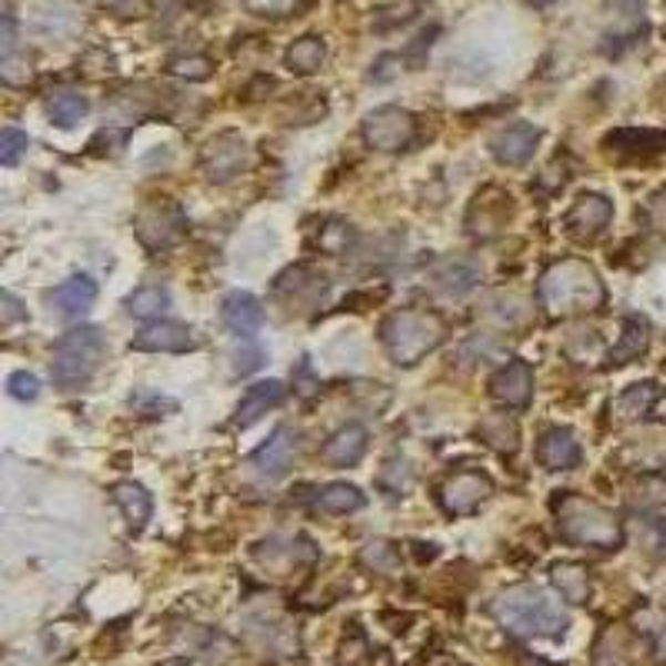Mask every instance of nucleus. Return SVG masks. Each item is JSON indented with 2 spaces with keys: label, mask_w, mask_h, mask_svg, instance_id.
<instances>
[{
  "label": "nucleus",
  "mask_w": 666,
  "mask_h": 666,
  "mask_svg": "<svg viewBox=\"0 0 666 666\" xmlns=\"http://www.w3.org/2000/svg\"><path fill=\"white\" fill-rule=\"evenodd\" d=\"M294 453H297V433L290 427H277L270 433V440L250 457V467L267 477V480H277L287 473V467L294 463Z\"/></svg>",
  "instance_id": "16"
},
{
  "label": "nucleus",
  "mask_w": 666,
  "mask_h": 666,
  "mask_svg": "<svg viewBox=\"0 0 666 666\" xmlns=\"http://www.w3.org/2000/svg\"><path fill=\"white\" fill-rule=\"evenodd\" d=\"M0 81L8 88H24L31 81V58L18 48V24L11 11L0 18Z\"/></svg>",
  "instance_id": "15"
},
{
  "label": "nucleus",
  "mask_w": 666,
  "mask_h": 666,
  "mask_svg": "<svg viewBox=\"0 0 666 666\" xmlns=\"http://www.w3.org/2000/svg\"><path fill=\"white\" fill-rule=\"evenodd\" d=\"M324 58H327V48H324V41H320V38H314V34H307V38L294 41V44L287 48V54H284L287 68H290L294 74H300V78H307V74H317V71L324 68Z\"/></svg>",
  "instance_id": "27"
},
{
  "label": "nucleus",
  "mask_w": 666,
  "mask_h": 666,
  "mask_svg": "<svg viewBox=\"0 0 666 666\" xmlns=\"http://www.w3.org/2000/svg\"><path fill=\"white\" fill-rule=\"evenodd\" d=\"M490 397L510 410H523L533 400V370L526 360H510L503 363L493 380H490Z\"/></svg>",
  "instance_id": "10"
},
{
  "label": "nucleus",
  "mask_w": 666,
  "mask_h": 666,
  "mask_svg": "<svg viewBox=\"0 0 666 666\" xmlns=\"http://www.w3.org/2000/svg\"><path fill=\"white\" fill-rule=\"evenodd\" d=\"M131 407H141L144 413H157V410H174L177 403L174 400H167V397H161V393H134L131 397Z\"/></svg>",
  "instance_id": "41"
},
{
  "label": "nucleus",
  "mask_w": 666,
  "mask_h": 666,
  "mask_svg": "<svg viewBox=\"0 0 666 666\" xmlns=\"http://www.w3.org/2000/svg\"><path fill=\"white\" fill-rule=\"evenodd\" d=\"M659 397H663V387H659L656 380H643V383L626 387V390L609 403V413H613V420H619V423H633V420L646 417V413L656 407Z\"/></svg>",
  "instance_id": "21"
},
{
  "label": "nucleus",
  "mask_w": 666,
  "mask_h": 666,
  "mask_svg": "<svg viewBox=\"0 0 666 666\" xmlns=\"http://www.w3.org/2000/svg\"><path fill=\"white\" fill-rule=\"evenodd\" d=\"M167 71L184 81H207L214 74V61L204 54H181V58H171Z\"/></svg>",
  "instance_id": "33"
},
{
  "label": "nucleus",
  "mask_w": 666,
  "mask_h": 666,
  "mask_svg": "<svg viewBox=\"0 0 666 666\" xmlns=\"http://www.w3.org/2000/svg\"><path fill=\"white\" fill-rule=\"evenodd\" d=\"M114 503L121 506V513L127 516V523H131L134 530H141V526L151 520V513H154V500H151V493H147L141 483H134V480H121V483H114Z\"/></svg>",
  "instance_id": "24"
},
{
  "label": "nucleus",
  "mask_w": 666,
  "mask_h": 666,
  "mask_svg": "<svg viewBox=\"0 0 666 666\" xmlns=\"http://www.w3.org/2000/svg\"><path fill=\"white\" fill-rule=\"evenodd\" d=\"M490 613L500 626H506L516 636H556L570 623L566 606L536 583H516L503 590L493 600Z\"/></svg>",
  "instance_id": "2"
},
{
  "label": "nucleus",
  "mask_w": 666,
  "mask_h": 666,
  "mask_svg": "<svg viewBox=\"0 0 666 666\" xmlns=\"http://www.w3.org/2000/svg\"><path fill=\"white\" fill-rule=\"evenodd\" d=\"M536 144H540V127L520 121V124H510V127H503L500 134H493L490 154H493L500 164H506V167H520V164H526V161L533 157Z\"/></svg>",
  "instance_id": "14"
},
{
  "label": "nucleus",
  "mask_w": 666,
  "mask_h": 666,
  "mask_svg": "<svg viewBox=\"0 0 666 666\" xmlns=\"http://www.w3.org/2000/svg\"><path fill=\"white\" fill-rule=\"evenodd\" d=\"M157 666H187L184 659H164V663H157Z\"/></svg>",
  "instance_id": "43"
},
{
  "label": "nucleus",
  "mask_w": 666,
  "mask_h": 666,
  "mask_svg": "<svg viewBox=\"0 0 666 666\" xmlns=\"http://www.w3.org/2000/svg\"><path fill=\"white\" fill-rule=\"evenodd\" d=\"M88 111H91V104H88V98L78 94V91H58V94L48 101V114H51V121H54L58 127H74V124H81V121L88 117Z\"/></svg>",
  "instance_id": "31"
},
{
  "label": "nucleus",
  "mask_w": 666,
  "mask_h": 666,
  "mask_svg": "<svg viewBox=\"0 0 666 666\" xmlns=\"http://www.w3.org/2000/svg\"><path fill=\"white\" fill-rule=\"evenodd\" d=\"M94 300H98V284L84 274H78L51 290V304L58 307L61 317H84L94 307Z\"/></svg>",
  "instance_id": "22"
},
{
  "label": "nucleus",
  "mask_w": 666,
  "mask_h": 666,
  "mask_svg": "<svg viewBox=\"0 0 666 666\" xmlns=\"http://www.w3.org/2000/svg\"><path fill=\"white\" fill-rule=\"evenodd\" d=\"M553 513H556V526L560 533L576 543V546H596V550H616L623 543V526L616 520L613 510L563 490L553 500Z\"/></svg>",
  "instance_id": "3"
},
{
  "label": "nucleus",
  "mask_w": 666,
  "mask_h": 666,
  "mask_svg": "<svg viewBox=\"0 0 666 666\" xmlns=\"http://www.w3.org/2000/svg\"><path fill=\"white\" fill-rule=\"evenodd\" d=\"M606 300V287L593 264L566 257L543 270L540 277V304L550 317H573V314H593Z\"/></svg>",
  "instance_id": "1"
},
{
  "label": "nucleus",
  "mask_w": 666,
  "mask_h": 666,
  "mask_svg": "<svg viewBox=\"0 0 666 666\" xmlns=\"http://www.w3.org/2000/svg\"><path fill=\"white\" fill-rule=\"evenodd\" d=\"M244 8L257 18H287L300 8V0H244Z\"/></svg>",
  "instance_id": "36"
},
{
  "label": "nucleus",
  "mask_w": 666,
  "mask_h": 666,
  "mask_svg": "<svg viewBox=\"0 0 666 666\" xmlns=\"http://www.w3.org/2000/svg\"><path fill=\"white\" fill-rule=\"evenodd\" d=\"M284 397H287V387H284L280 380H260V383L247 387V393H244L240 403H237V423H240V427L257 423L267 410L280 407Z\"/></svg>",
  "instance_id": "20"
},
{
  "label": "nucleus",
  "mask_w": 666,
  "mask_h": 666,
  "mask_svg": "<svg viewBox=\"0 0 666 666\" xmlns=\"http://www.w3.org/2000/svg\"><path fill=\"white\" fill-rule=\"evenodd\" d=\"M250 164V147L240 134L224 131L217 137H211L201 151V167L214 184H227L230 177H237L244 167Z\"/></svg>",
  "instance_id": "9"
},
{
  "label": "nucleus",
  "mask_w": 666,
  "mask_h": 666,
  "mask_svg": "<svg viewBox=\"0 0 666 666\" xmlns=\"http://www.w3.org/2000/svg\"><path fill=\"white\" fill-rule=\"evenodd\" d=\"M477 433L486 447H493L500 453H516V447H520V427L510 413H486L480 420Z\"/></svg>",
  "instance_id": "25"
},
{
  "label": "nucleus",
  "mask_w": 666,
  "mask_h": 666,
  "mask_svg": "<svg viewBox=\"0 0 666 666\" xmlns=\"http://www.w3.org/2000/svg\"><path fill=\"white\" fill-rule=\"evenodd\" d=\"M536 460L543 470H573L580 463V443L563 427L546 430L536 443Z\"/></svg>",
  "instance_id": "19"
},
{
  "label": "nucleus",
  "mask_w": 666,
  "mask_h": 666,
  "mask_svg": "<svg viewBox=\"0 0 666 666\" xmlns=\"http://www.w3.org/2000/svg\"><path fill=\"white\" fill-rule=\"evenodd\" d=\"M0 304H4V324H14V320H21V317H24V310H21V304L14 300V294H11V290L0 294Z\"/></svg>",
  "instance_id": "42"
},
{
  "label": "nucleus",
  "mask_w": 666,
  "mask_h": 666,
  "mask_svg": "<svg viewBox=\"0 0 666 666\" xmlns=\"http://www.w3.org/2000/svg\"><path fill=\"white\" fill-rule=\"evenodd\" d=\"M530 4H533V8H546V4H550V0H530Z\"/></svg>",
  "instance_id": "44"
},
{
  "label": "nucleus",
  "mask_w": 666,
  "mask_h": 666,
  "mask_svg": "<svg viewBox=\"0 0 666 666\" xmlns=\"http://www.w3.org/2000/svg\"><path fill=\"white\" fill-rule=\"evenodd\" d=\"M8 390H11L14 400H38L41 397V380L34 373H28V370H18L8 380Z\"/></svg>",
  "instance_id": "38"
},
{
  "label": "nucleus",
  "mask_w": 666,
  "mask_h": 666,
  "mask_svg": "<svg viewBox=\"0 0 666 666\" xmlns=\"http://www.w3.org/2000/svg\"><path fill=\"white\" fill-rule=\"evenodd\" d=\"M413 137H417V121L403 107H377L363 117V141L380 154L403 151L413 144Z\"/></svg>",
  "instance_id": "6"
},
{
  "label": "nucleus",
  "mask_w": 666,
  "mask_h": 666,
  "mask_svg": "<svg viewBox=\"0 0 666 666\" xmlns=\"http://www.w3.org/2000/svg\"><path fill=\"white\" fill-rule=\"evenodd\" d=\"M646 344H649V324L643 317H636V314L626 317L623 320V334H619L616 347L609 350V363H629V360H636L646 350Z\"/></svg>",
  "instance_id": "26"
},
{
  "label": "nucleus",
  "mask_w": 666,
  "mask_h": 666,
  "mask_svg": "<svg viewBox=\"0 0 666 666\" xmlns=\"http://www.w3.org/2000/svg\"><path fill=\"white\" fill-rule=\"evenodd\" d=\"M127 314L137 320H157L167 307H171V294L167 287H137L127 300H124Z\"/></svg>",
  "instance_id": "32"
},
{
  "label": "nucleus",
  "mask_w": 666,
  "mask_h": 666,
  "mask_svg": "<svg viewBox=\"0 0 666 666\" xmlns=\"http://www.w3.org/2000/svg\"><path fill=\"white\" fill-rule=\"evenodd\" d=\"M28 147H31L28 134L8 127L4 134H0V164H4V167H14V164L28 154Z\"/></svg>",
  "instance_id": "35"
},
{
  "label": "nucleus",
  "mask_w": 666,
  "mask_h": 666,
  "mask_svg": "<svg viewBox=\"0 0 666 666\" xmlns=\"http://www.w3.org/2000/svg\"><path fill=\"white\" fill-rule=\"evenodd\" d=\"M260 363H264V350H260L257 344H247V340H244V344L230 354V370L240 373V377H244V373H254Z\"/></svg>",
  "instance_id": "37"
},
{
  "label": "nucleus",
  "mask_w": 666,
  "mask_h": 666,
  "mask_svg": "<svg viewBox=\"0 0 666 666\" xmlns=\"http://www.w3.org/2000/svg\"><path fill=\"white\" fill-rule=\"evenodd\" d=\"M131 350H137V354H184V350H194V334H191L187 324L154 320L131 340Z\"/></svg>",
  "instance_id": "12"
},
{
  "label": "nucleus",
  "mask_w": 666,
  "mask_h": 666,
  "mask_svg": "<svg viewBox=\"0 0 666 666\" xmlns=\"http://www.w3.org/2000/svg\"><path fill=\"white\" fill-rule=\"evenodd\" d=\"M493 493V480L480 470H457L440 483V506L450 516H470L477 513Z\"/></svg>",
  "instance_id": "8"
},
{
  "label": "nucleus",
  "mask_w": 666,
  "mask_h": 666,
  "mask_svg": "<svg viewBox=\"0 0 666 666\" xmlns=\"http://www.w3.org/2000/svg\"><path fill=\"white\" fill-rule=\"evenodd\" d=\"M633 506H639V510L666 506V480H663V477H643V480L636 483Z\"/></svg>",
  "instance_id": "34"
},
{
  "label": "nucleus",
  "mask_w": 666,
  "mask_h": 666,
  "mask_svg": "<svg viewBox=\"0 0 666 666\" xmlns=\"http://www.w3.org/2000/svg\"><path fill=\"white\" fill-rule=\"evenodd\" d=\"M430 284L443 297H463L480 284V267L473 260H467V257H450V260H440L430 270Z\"/></svg>",
  "instance_id": "17"
},
{
  "label": "nucleus",
  "mask_w": 666,
  "mask_h": 666,
  "mask_svg": "<svg viewBox=\"0 0 666 666\" xmlns=\"http://www.w3.org/2000/svg\"><path fill=\"white\" fill-rule=\"evenodd\" d=\"M134 230L147 250H167L184 230V211L174 201H147L134 217Z\"/></svg>",
  "instance_id": "7"
},
{
  "label": "nucleus",
  "mask_w": 666,
  "mask_h": 666,
  "mask_svg": "<svg viewBox=\"0 0 666 666\" xmlns=\"http://www.w3.org/2000/svg\"><path fill=\"white\" fill-rule=\"evenodd\" d=\"M380 340L393 363L413 367L447 340V324L433 310H397L383 320Z\"/></svg>",
  "instance_id": "4"
},
{
  "label": "nucleus",
  "mask_w": 666,
  "mask_h": 666,
  "mask_svg": "<svg viewBox=\"0 0 666 666\" xmlns=\"http://www.w3.org/2000/svg\"><path fill=\"white\" fill-rule=\"evenodd\" d=\"M367 453V427L347 423L324 443V460L334 467H354Z\"/></svg>",
  "instance_id": "23"
},
{
  "label": "nucleus",
  "mask_w": 666,
  "mask_h": 666,
  "mask_svg": "<svg viewBox=\"0 0 666 666\" xmlns=\"http://www.w3.org/2000/svg\"><path fill=\"white\" fill-rule=\"evenodd\" d=\"M350 237H354V230H350V227H344V224H334V227H327V230H324L320 244H324L330 254H347V247H350Z\"/></svg>",
  "instance_id": "40"
},
{
  "label": "nucleus",
  "mask_w": 666,
  "mask_h": 666,
  "mask_svg": "<svg viewBox=\"0 0 666 666\" xmlns=\"http://www.w3.org/2000/svg\"><path fill=\"white\" fill-rule=\"evenodd\" d=\"M593 666H643L639 636L626 626H609L593 649Z\"/></svg>",
  "instance_id": "13"
},
{
  "label": "nucleus",
  "mask_w": 666,
  "mask_h": 666,
  "mask_svg": "<svg viewBox=\"0 0 666 666\" xmlns=\"http://www.w3.org/2000/svg\"><path fill=\"white\" fill-rule=\"evenodd\" d=\"M613 221V204L603 194H583L573 201V207L566 211L563 224L566 234L576 240H593L596 234H603V227Z\"/></svg>",
  "instance_id": "11"
},
{
  "label": "nucleus",
  "mask_w": 666,
  "mask_h": 666,
  "mask_svg": "<svg viewBox=\"0 0 666 666\" xmlns=\"http://www.w3.org/2000/svg\"><path fill=\"white\" fill-rule=\"evenodd\" d=\"M550 576H553V586L560 590V596L566 603H586V596H590L586 566H580V563H556Z\"/></svg>",
  "instance_id": "30"
},
{
  "label": "nucleus",
  "mask_w": 666,
  "mask_h": 666,
  "mask_svg": "<svg viewBox=\"0 0 666 666\" xmlns=\"http://www.w3.org/2000/svg\"><path fill=\"white\" fill-rule=\"evenodd\" d=\"M367 496L360 493V486L354 483H327L317 496V506L324 513H334V516H347V513H357L363 510Z\"/></svg>",
  "instance_id": "28"
},
{
  "label": "nucleus",
  "mask_w": 666,
  "mask_h": 666,
  "mask_svg": "<svg viewBox=\"0 0 666 666\" xmlns=\"http://www.w3.org/2000/svg\"><path fill=\"white\" fill-rule=\"evenodd\" d=\"M104 350H107V340H104L101 327H74V330H68L54 344V360H51L54 383L61 390L84 387L98 373V367L104 360Z\"/></svg>",
  "instance_id": "5"
},
{
  "label": "nucleus",
  "mask_w": 666,
  "mask_h": 666,
  "mask_svg": "<svg viewBox=\"0 0 666 666\" xmlns=\"http://www.w3.org/2000/svg\"><path fill=\"white\" fill-rule=\"evenodd\" d=\"M221 317L227 324V330L240 334V337H250L264 327V307L254 294L247 290H234L224 297V307H221Z\"/></svg>",
  "instance_id": "18"
},
{
  "label": "nucleus",
  "mask_w": 666,
  "mask_h": 666,
  "mask_svg": "<svg viewBox=\"0 0 666 666\" xmlns=\"http://www.w3.org/2000/svg\"><path fill=\"white\" fill-rule=\"evenodd\" d=\"M606 147L626 151V154H659V151L666 147V134H663V131L623 127V131H613V134L606 137Z\"/></svg>",
  "instance_id": "29"
},
{
  "label": "nucleus",
  "mask_w": 666,
  "mask_h": 666,
  "mask_svg": "<svg viewBox=\"0 0 666 666\" xmlns=\"http://www.w3.org/2000/svg\"><path fill=\"white\" fill-rule=\"evenodd\" d=\"M363 563L373 566V570H380V573H390L393 563H397V556H393V550H390L387 543H367V550H363Z\"/></svg>",
  "instance_id": "39"
}]
</instances>
